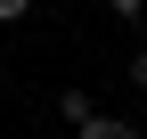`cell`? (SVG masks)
Instances as JSON below:
<instances>
[{
    "mask_svg": "<svg viewBox=\"0 0 147 139\" xmlns=\"http://www.w3.org/2000/svg\"><path fill=\"white\" fill-rule=\"evenodd\" d=\"M106 8H115L123 25H131V16H147V0H106Z\"/></svg>",
    "mask_w": 147,
    "mask_h": 139,
    "instance_id": "277c9868",
    "label": "cell"
},
{
    "mask_svg": "<svg viewBox=\"0 0 147 139\" xmlns=\"http://www.w3.org/2000/svg\"><path fill=\"white\" fill-rule=\"evenodd\" d=\"M90 115H98V98H90V90H57V123H74V131H82Z\"/></svg>",
    "mask_w": 147,
    "mask_h": 139,
    "instance_id": "6da1fadb",
    "label": "cell"
},
{
    "mask_svg": "<svg viewBox=\"0 0 147 139\" xmlns=\"http://www.w3.org/2000/svg\"><path fill=\"white\" fill-rule=\"evenodd\" d=\"M82 139H139V123H123V115H90Z\"/></svg>",
    "mask_w": 147,
    "mask_h": 139,
    "instance_id": "7a4b0ae2",
    "label": "cell"
},
{
    "mask_svg": "<svg viewBox=\"0 0 147 139\" xmlns=\"http://www.w3.org/2000/svg\"><path fill=\"white\" fill-rule=\"evenodd\" d=\"M33 8V0H0V25H16V16H25Z\"/></svg>",
    "mask_w": 147,
    "mask_h": 139,
    "instance_id": "5b68a950",
    "label": "cell"
},
{
    "mask_svg": "<svg viewBox=\"0 0 147 139\" xmlns=\"http://www.w3.org/2000/svg\"><path fill=\"white\" fill-rule=\"evenodd\" d=\"M123 82H131V90H147V49H139L131 65H123Z\"/></svg>",
    "mask_w": 147,
    "mask_h": 139,
    "instance_id": "3957f363",
    "label": "cell"
}]
</instances>
